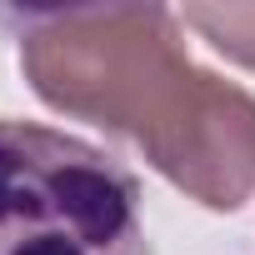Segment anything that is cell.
I'll use <instances>...</instances> for the list:
<instances>
[{"label": "cell", "mask_w": 255, "mask_h": 255, "mask_svg": "<svg viewBox=\"0 0 255 255\" xmlns=\"http://www.w3.org/2000/svg\"><path fill=\"white\" fill-rule=\"evenodd\" d=\"M20 70L50 110L130 135L135 145L180 110L200 75L185 55L180 15L160 5L25 15Z\"/></svg>", "instance_id": "obj_1"}, {"label": "cell", "mask_w": 255, "mask_h": 255, "mask_svg": "<svg viewBox=\"0 0 255 255\" xmlns=\"http://www.w3.org/2000/svg\"><path fill=\"white\" fill-rule=\"evenodd\" d=\"M185 25H195L220 55L255 70V5H185Z\"/></svg>", "instance_id": "obj_4"}, {"label": "cell", "mask_w": 255, "mask_h": 255, "mask_svg": "<svg viewBox=\"0 0 255 255\" xmlns=\"http://www.w3.org/2000/svg\"><path fill=\"white\" fill-rule=\"evenodd\" d=\"M140 155L205 210H235L255 190V95L200 70L180 110L140 140Z\"/></svg>", "instance_id": "obj_3"}, {"label": "cell", "mask_w": 255, "mask_h": 255, "mask_svg": "<svg viewBox=\"0 0 255 255\" xmlns=\"http://www.w3.org/2000/svg\"><path fill=\"white\" fill-rule=\"evenodd\" d=\"M0 255H150L140 180L80 135L5 115Z\"/></svg>", "instance_id": "obj_2"}]
</instances>
